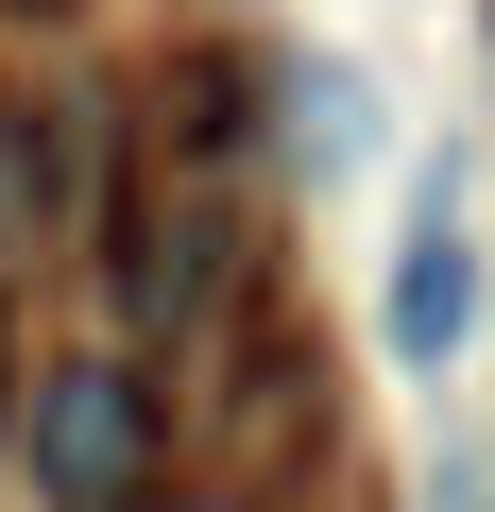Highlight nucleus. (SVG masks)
<instances>
[{
    "label": "nucleus",
    "instance_id": "obj_1",
    "mask_svg": "<svg viewBox=\"0 0 495 512\" xmlns=\"http://www.w3.org/2000/svg\"><path fill=\"white\" fill-rule=\"evenodd\" d=\"M35 495L52 512H154V393H137V359H69L35 393Z\"/></svg>",
    "mask_w": 495,
    "mask_h": 512
},
{
    "label": "nucleus",
    "instance_id": "obj_2",
    "mask_svg": "<svg viewBox=\"0 0 495 512\" xmlns=\"http://www.w3.org/2000/svg\"><path fill=\"white\" fill-rule=\"evenodd\" d=\"M461 325H478V239H461V205H427V222H410V256H393V359H410V376H444V359H461Z\"/></svg>",
    "mask_w": 495,
    "mask_h": 512
},
{
    "label": "nucleus",
    "instance_id": "obj_3",
    "mask_svg": "<svg viewBox=\"0 0 495 512\" xmlns=\"http://www.w3.org/2000/svg\"><path fill=\"white\" fill-rule=\"evenodd\" d=\"M0 393H18V325H0Z\"/></svg>",
    "mask_w": 495,
    "mask_h": 512
}]
</instances>
